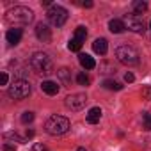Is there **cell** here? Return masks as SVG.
Returning <instances> with one entry per match:
<instances>
[{
    "mask_svg": "<svg viewBox=\"0 0 151 151\" xmlns=\"http://www.w3.org/2000/svg\"><path fill=\"white\" fill-rule=\"evenodd\" d=\"M6 20L11 23V25H29L32 20H34V13L32 9L29 7H23V6H16L13 9H9L6 13Z\"/></svg>",
    "mask_w": 151,
    "mask_h": 151,
    "instance_id": "1",
    "label": "cell"
},
{
    "mask_svg": "<svg viewBox=\"0 0 151 151\" xmlns=\"http://www.w3.org/2000/svg\"><path fill=\"white\" fill-rule=\"evenodd\" d=\"M30 68L36 73H39V75H50V73H53V62L43 52H36L30 57Z\"/></svg>",
    "mask_w": 151,
    "mask_h": 151,
    "instance_id": "2",
    "label": "cell"
},
{
    "mask_svg": "<svg viewBox=\"0 0 151 151\" xmlns=\"http://www.w3.org/2000/svg\"><path fill=\"white\" fill-rule=\"evenodd\" d=\"M45 130H46L50 135H64V133L69 130V119L64 117V116H52V117L46 121Z\"/></svg>",
    "mask_w": 151,
    "mask_h": 151,
    "instance_id": "3",
    "label": "cell"
},
{
    "mask_svg": "<svg viewBox=\"0 0 151 151\" xmlns=\"http://www.w3.org/2000/svg\"><path fill=\"white\" fill-rule=\"evenodd\" d=\"M116 59H117L121 64L133 66V64L139 62V52H137L133 46L123 45V46H117V48H116Z\"/></svg>",
    "mask_w": 151,
    "mask_h": 151,
    "instance_id": "4",
    "label": "cell"
},
{
    "mask_svg": "<svg viewBox=\"0 0 151 151\" xmlns=\"http://www.w3.org/2000/svg\"><path fill=\"white\" fill-rule=\"evenodd\" d=\"M32 87H30V82L29 80H23V78H18L13 82V86L9 87V96L13 100H23L30 94Z\"/></svg>",
    "mask_w": 151,
    "mask_h": 151,
    "instance_id": "5",
    "label": "cell"
},
{
    "mask_svg": "<svg viewBox=\"0 0 151 151\" xmlns=\"http://www.w3.org/2000/svg\"><path fill=\"white\" fill-rule=\"evenodd\" d=\"M46 16H48V20H50V23L53 27H62L68 22V11L62 6H52L48 9Z\"/></svg>",
    "mask_w": 151,
    "mask_h": 151,
    "instance_id": "6",
    "label": "cell"
},
{
    "mask_svg": "<svg viewBox=\"0 0 151 151\" xmlns=\"http://www.w3.org/2000/svg\"><path fill=\"white\" fill-rule=\"evenodd\" d=\"M123 22H124V27L135 34H144V30H146V23L139 14H126L123 18Z\"/></svg>",
    "mask_w": 151,
    "mask_h": 151,
    "instance_id": "7",
    "label": "cell"
},
{
    "mask_svg": "<svg viewBox=\"0 0 151 151\" xmlns=\"http://www.w3.org/2000/svg\"><path fill=\"white\" fill-rule=\"evenodd\" d=\"M66 107L69 109V110H82L84 107H86V103H87V96L84 94V93H75V94H69L68 98H66Z\"/></svg>",
    "mask_w": 151,
    "mask_h": 151,
    "instance_id": "8",
    "label": "cell"
},
{
    "mask_svg": "<svg viewBox=\"0 0 151 151\" xmlns=\"http://www.w3.org/2000/svg\"><path fill=\"white\" fill-rule=\"evenodd\" d=\"M36 37L39 39V41H43V43H50L52 41V30L48 29V25L46 23H37L36 25Z\"/></svg>",
    "mask_w": 151,
    "mask_h": 151,
    "instance_id": "9",
    "label": "cell"
},
{
    "mask_svg": "<svg viewBox=\"0 0 151 151\" xmlns=\"http://www.w3.org/2000/svg\"><path fill=\"white\" fill-rule=\"evenodd\" d=\"M22 36H23V30L14 27V29H9V30H7L6 39H7V43H9V45H18V43H20V39H22Z\"/></svg>",
    "mask_w": 151,
    "mask_h": 151,
    "instance_id": "10",
    "label": "cell"
},
{
    "mask_svg": "<svg viewBox=\"0 0 151 151\" xmlns=\"http://www.w3.org/2000/svg\"><path fill=\"white\" fill-rule=\"evenodd\" d=\"M59 86L55 84V82H52V80H45L43 84H41V91L43 93H46L48 96H55V94H59Z\"/></svg>",
    "mask_w": 151,
    "mask_h": 151,
    "instance_id": "11",
    "label": "cell"
},
{
    "mask_svg": "<svg viewBox=\"0 0 151 151\" xmlns=\"http://www.w3.org/2000/svg\"><path fill=\"white\" fill-rule=\"evenodd\" d=\"M86 119H87L89 124H96V123H100V119H101V109H100V107H93V109H89V112L86 114Z\"/></svg>",
    "mask_w": 151,
    "mask_h": 151,
    "instance_id": "12",
    "label": "cell"
},
{
    "mask_svg": "<svg viewBox=\"0 0 151 151\" xmlns=\"http://www.w3.org/2000/svg\"><path fill=\"white\" fill-rule=\"evenodd\" d=\"M93 50H94V53L105 55V53H107V50H109V43H107V39H103V37L94 39V43H93Z\"/></svg>",
    "mask_w": 151,
    "mask_h": 151,
    "instance_id": "13",
    "label": "cell"
},
{
    "mask_svg": "<svg viewBox=\"0 0 151 151\" xmlns=\"http://www.w3.org/2000/svg\"><path fill=\"white\" fill-rule=\"evenodd\" d=\"M78 60H80V66L86 68V69H94L96 68V60L91 55H87V53H80L78 55Z\"/></svg>",
    "mask_w": 151,
    "mask_h": 151,
    "instance_id": "14",
    "label": "cell"
},
{
    "mask_svg": "<svg viewBox=\"0 0 151 151\" xmlns=\"http://www.w3.org/2000/svg\"><path fill=\"white\" fill-rule=\"evenodd\" d=\"M124 22L123 20H110L109 22V30L112 32V34H121V32H124Z\"/></svg>",
    "mask_w": 151,
    "mask_h": 151,
    "instance_id": "15",
    "label": "cell"
},
{
    "mask_svg": "<svg viewBox=\"0 0 151 151\" xmlns=\"http://www.w3.org/2000/svg\"><path fill=\"white\" fill-rule=\"evenodd\" d=\"M132 7H133V14H142V13L147 11V4L144 2V0H135V2L132 4Z\"/></svg>",
    "mask_w": 151,
    "mask_h": 151,
    "instance_id": "16",
    "label": "cell"
},
{
    "mask_svg": "<svg viewBox=\"0 0 151 151\" xmlns=\"http://www.w3.org/2000/svg\"><path fill=\"white\" fill-rule=\"evenodd\" d=\"M57 75H59V78L68 86V84H71V71L68 69V68H60L59 71H57Z\"/></svg>",
    "mask_w": 151,
    "mask_h": 151,
    "instance_id": "17",
    "label": "cell"
},
{
    "mask_svg": "<svg viewBox=\"0 0 151 151\" xmlns=\"http://www.w3.org/2000/svg\"><path fill=\"white\" fill-rule=\"evenodd\" d=\"M105 89H109V91H121L123 89V86L119 84V82H116V80H103V84H101Z\"/></svg>",
    "mask_w": 151,
    "mask_h": 151,
    "instance_id": "18",
    "label": "cell"
},
{
    "mask_svg": "<svg viewBox=\"0 0 151 151\" xmlns=\"http://www.w3.org/2000/svg\"><path fill=\"white\" fill-rule=\"evenodd\" d=\"M86 37H87V30H86V27H77L75 29V39H78V41H86Z\"/></svg>",
    "mask_w": 151,
    "mask_h": 151,
    "instance_id": "19",
    "label": "cell"
},
{
    "mask_svg": "<svg viewBox=\"0 0 151 151\" xmlns=\"http://www.w3.org/2000/svg\"><path fill=\"white\" fill-rule=\"evenodd\" d=\"M68 48L71 50V52H80L82 50V41H78V39H71L69 43H68Z\"/></svg>",
    "mask_w": 151,
    "mask_h": 151,
    "instance_id": "20",
    "label": "cell"
},
{
    "mask_svg": "<svg viewBox=\"0 0 151 151\" xmlns=\"http://www.w3.org/2000/svg\"><path fill=\"white\" fill-rule=\"evenodd\" d=\"M142 128L144 130H151V114L149 112H142Z\"/></svg>",
    "mask_w": 151,
    "mask_h": 151,
    "instance_id": "21",
    "label": "cell"
},
{
    "mask_svg": "<svg viewBox=\"0 0 151 151\" xmlns=\"http://www.w3.org/2000/svg\"><path fill=\"white\" fill-rule=\"evenodd\" d=\"M77 82H78L80 86H89V84H91V78L87 77L86 73H78V75H77Z\"/></svg>",
    "mask_w": 151,
    "mask_h": 151,
    "instance_id": "22",
    "label": "cell"
},
{
    "mask_svg": "<svg viewBox=\"0 0 151 151\" xmlns=\"http://www.w3.org/2000/svg\"><path fill=\"white\" fill-rule=\"evenodd\" d=\"M32 121H34V112H23L22 114V123L23 124H29Z\"/></svg>",
    "mask_w": 151,
    "mask_h": 151,
    "instance_id": "23",
    "label": "cell"
},
{
    "mask_svg": "<svg viewBox=\"0 0 151 151\" xmlns=\"http://www.w3.org/2000/svg\"><path fill=\"white\" fill-rule=\"evenodd\" d=\"M140 94H142V100L149 101V100H151V86H146V87H142Z\"/></svg>",
    "mask_w": 151,
    "mask_h": 151,
    "instance_id": "24",
    "label": "cell"
},
{
    "mask_svg": "<svg viewBox=\"0 0 151 151\" xmlns=\"http://www.w3.org/2000/svg\"><path fill=\"white\" fill-rule=\"evenodd\" d=\"M7 80H9V75L4 71L2 75H0V86H7Z\"/></svg>",
    "mask_w": 151,
    "mask_h": 151,
    "instance_id": "25",
    "label": "cell"
},
{
    "mask_svg": "<svg viewBox=\"0 0 151 151\" xmlns=\"http://www.w3.org/2000/svg\"><path fill=\"white\" fill-rule=\"evenodd\" d=\"M6 137H7V139H14L16 142H23V139H22L18 133H6Z\"/></svg>",
    "mask_w": 151,
    "mask_h": 151,
    "instance_id": "26",
    "label": "cell"
},
{
    "mask_svg": "<svg viewBox=\"0 0 151 151\" xmlns=\"http://www.w3.org/2000/svg\"><path fill=\"white\" fill-rule=\"evenodd\" d=\"M32 151H50V149L45 147L43 144H34V146H32Z\"/></svg>",
    "mask_w": 151,
    "mask_h": 151,
    "instance_id": "27",
    "label": "cell"
},
{
    "mask_svg": "<svg viewBox=\"0 0 151 151\" xmlns=\"http://www.w3.org/2000/svg\"><path fill=\"white\" fill-rule=\"evenodd\" d=\"M133 80H135V77H133V73H130V71H128V73H124V82L132 84Z\"/></svg>",
    "mask_w": 151,
    "mask_h": 151,
    "instance_id": "28",
    "label": "cell"
},
{
    "mask_svg": "<svg viewBox=\"0 0 151 151\" xmlns=\"http://www.w3.org/2000/svg\"><path fill=\"white\" fill-rule=\"evenodd\" d=\"M4 151H16V146H13V144H4Z\"/></svg>",
    "mask_w": 151,
    "mask_h": 151,
    "instance_id": "29",
    "label": "cell"
},
{
    "mask_svg": "<svg viewBox=\"0 0 151 151\" xmlns=\"http://www.w3.org/2000/svg\"><path fill=\"white\" fill-rule=\"evenodd\" d=\"M82 6H84V7H87V9H91V7H93L94 4L91 2V0H87V2H82Z\"/></svg>",
    "mask_w": 151,
    "mask_h": 151,
    "instance_id": "30",
    "label": "cell"
},
{
    "mask_svg": "<svg viewBox=\"0 0 151 151\" xmlns=\"http://www.w3.org/2000/svg\"><path fill=\"white\" fill-rule=\"evenodd\" d=\"M25 135H27V139H32V137H34V130H27Z\"/></svg>",
    "mask_w": 151,
    "mask_h": 151,
    "instance_id": "31",
    "label": "cell"
},
{
    "mask_svg": "<svg viewBox=\"0 0 151 151\" xmlns=\"http://www.w3.org/2000/svg\"><path fill=\"white\" fill-rule=\"evenodd\" d=\"M43 6H50L52 7V2H50V0H43Z\"/></svg>",
    "mask_w": 151,
    "mask_h": 151,
    "instance_id": "32",
    "label": "cell"
},
{
    "mask_svg": "<svg viewBox=\"0 0 151 151\" xmlns=\"http://www.w3.org/2000/svg\"><path fill=\"white\" fill-rule=\"evenodd\" d=\"M78 151H87V149L86 147H78Z\"/></svg>",
    "mask_w": 151,
    "mask_h": 151,
    "instance_id": "33",
    "label": "cell"
},
{
    "mask_svg": "<svg viewBox=\"0 0 151 151\" xmlns=\"http://www.w3.org/2000/svg\"><path fill=\"white\" fill-rule=\"evenodd\" d=\"M149 29H151V23H149Z\"/></svg>",
    "mask_w": 151,
    "mask_h": 151,
    "instance_id": "34",
    "label": "cell"
}]
</instances>
